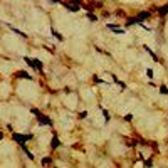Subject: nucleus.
<instances>
[{
	"instance_id": "f257e3e1",
	"label": "nucleus",
	"mask_w": 168,
	"mask_h": 168,
	"mask_svg": "<svg viewBox=\"0 0 168 168\" xmlns=\"http://www.w3.org/2000/svg\"><path fill=\"white\" fill-rule=\"evenodd\" d=\"M32 113H34V114H37V119H39L40 123H42V124H47V126H52V121L49 119L47 116H44V114L40 113L39 109H32Z\"/></svg>"
},
{
	"instance_id": "f03ea898",
	"label": "nucleus",
	"mask_w": 168,
	"mask_h": 168,
	"mask_svg": "<svg viewBox=\"0 0 168 168\" xmlns=\"http://www.w3.org/2000/svg\"><path fill=\"white\" fill-rule=\"evenodd\" d=\"M12 138H13V140H15V141H17L19 145H25V141H27V140H30L32 136H30V134H27V136H22V134H17V133H13V134H12Z\"/></svg>"
},
{
	"instance_id": "7ed1b4c3",
	"label": "nucleus",
	"mask_w": 168,
	"mask_h": 168,
	"mask_svg": "<svg viewBox=\"0 0 168 168\" xmlns=\"http://www.w3.org/2000/svg\"><path fill=\"white\" fill-rule=\"evenodd\" d=\"M25 62H27V64H30L32 67H35L37 71H42V62H40V60H37V59H29V57H25Z\"/></svg>"
},
{
	"instance_id": "20e7f679",
	"label": "nucleus",
	"mask_w": 168,
	"mask_h": 168,
	"mask_svg": "<svg viewBox=\"0 0 168 168\" xmlns=\"http://www.w3.org/2000/svg\"><path fill=\"white\" fill-rule=\"evenodd\" d=\"M62 5L66 7V8L69 10V12H77V10H79V5H76V4H72L71 0H69V2H62Z\"/></svg>"
},
{
	"instance_id": "39448f33",
	"label": "nucleus",
	"mask_w": 168,
	"mask_h": 168,
	"mask_svg": "<svg viewBox=\"0 0 168 168\" xmlns=\"http://www.w3.org/2000/svg\"><path fill=\"white\" fill-rule=\"evenodd\" d=\"M13 76H15L17 79H32V77H30V76H29L25 71H17V72L13 74Z\"/></svg>"
},
{
	"instance_id": "423d86ee",
	"label": "nucleus",
	"mask_w": 168,
	"mask_h": 168,
	"mask_svg": "<svg viewBox=\"0 0 168 168\" xmlns=\"http://www.w3.org/2000/svg\"><path fill=\"white\" fill-rule=\"evenodd\" d=\"M148 17H150V12H141L140 15H136L134 19H136V22H143V20L148 19Z\"/></svg>"
},
{
	"instance_id": "0eeeda50",
	"label": "nucleus",
	"mask_w": 168,
	"mask_h": 168,
	"mask_svg": "<svg viewBox=\"0 0 168 168\" xmlns=\"http://www.w3.org/2000/svg\"><path fill=\"white\" fill-rule=\"evenodd\" d=\"M89 5L93 7V8H101V7H103V2H101V0H91Z\"/></svg>"
},
{
	"instance_id": "6e6552de",
	"label": "nucleus",
	"mask_w": 168,
	"mask_h": 168,
	"mask_svg": "<svg viewBox=\"0 0 168 168\" xmlns=\"http://www.w3.org/2000/svg\"><path fill=\"white\" fill-rule=\"evenodd\" d=\"M57 146H59V140H57V136H54L52 141H51V148H52V150H56Z\"/></svg>"
},
{
	"instance_id": "1a4fd4ad",
	"label": "nucleus",
	"mask_w": 168,
	"mask_h": 168,
	"mask_svg": "<svg viewBox=\"0 0 168 168\" xmlns=\"http://www.w3.org/2000/svg\"><path fill=\"white\" fill-rule=\"evenodd\" d=\"M108 27H109L111 30H114V32H118V34H123V30H121V29H118V27H114V25H108Z\"/></svg>"
},
{
	"instance_id": "9d476101",
	"label": "nucleus",
	"mask_w": 168,
	"mask_h": 168,
	"mask_svg": "<svg viewBox=\"0 0 168 168\" xmlns=\"http://www.w3.org/2000/svg\"><path fill=\"white\" fill-rule=\"evenodd\" d=\"M87 19L94 22V20H96V15H94V13H91V12H87Z\"/></svg>"
},
{
	"instance_id": "9b49d317",
	"label": "nucleus",
	"mask_w": 168,
	"mask_h": 168,
	"mask_svg": "<svg viewBox=\"0 0 168 168\" xmlns=\"http://www.w3.org/2000/svg\"><path fill=\"white\" fill-rule=\"evenodd\" d=\"M126 145H128V146H134V145H136V141H134V140H126Z\"/></svg>"
},
{
	"instance_id": "f8f14e48",
	"label": "nucleus",
	"mask_w": 168,
	"mask_h": 168,
	"mask_svg": "<svg viewBox=\"0 0 168 168\" xmlns=\"http://www.w3.org/2000/svg\"><path fill=\"white\" fill-rule=\"evenodd\" d=\"M52 34H54V35H56V37H57V39H59V40H62V39H64V37H62V35H60L59 32H56L54 29H52Z\"/></svg>"
},
{
	"instance_id": "ddd939ff",
	"label": "nucleus",
	"mask_w": 168,
	"mask_h": 168,
	"mask_svg": "<svg viewBox=\"0 0 168 168\" xmlns=\"http://www.w3.org/2000/svg\"><path fill=\"white\" fill-rule=\"evenodd\" d=\"M160 93H161V94H168V89H167L165 86H160Z\"/></svg>"
},
{
	"instance_id": "4468645a",
	"label": "nucleus",
	"mask_w": 168,
	"mask_h": 168,
	"mask_svg": "<svg viewBox=\"0 0 168 168\" xmlns=\"http://www.w3.org/2000/svg\"><path fill=\"white\" fill-rule=\"evenodd\" d=\"M42 163H44V165H49V163H52V158H44Z\"/></svg>"
},
{
	"instance_id": "2eb2a0df",
	"label": "nucleus",
	"mask_w": 168,
	"mask_h": 168,
	"mask_svg": "<svg viewBox=\"0 0 168 168\" xmlns=\"http://www.w3.org/2000/svg\"><path fill=\"white\" fill-rule=\"evenodd\" d=\"M133 24H136V19H128V25H133Z\"/></svg>"
},
{
	"instance_id": "dca6fc26",
	"label": "nucleus",
	"mask_w": 168,
	"mask_h": 168,
	"mask_svg": "<svg viewBox=\"0 0 168 168\" xmlns=\"http://www.w3.org/2000/svg\"><path fill=\"white\" fill-rule=\"evenodd\" d=\"M71 2H72V4H76V5H82V2H81V0H71Z\"/></svg>"
},
{
	"instance_id": "f3484780",
	"label": "nucleus",
	"mask_w": 168,
	"mask_h": 168,
	"mask_svg": "<svg viewBox=\"0 0 168 168\" xmlns=\"http://www.w3.org/2000/svg\"><path fill=\"white\" fill-rule=\"evenodd\" d=\"M116 15H118V17H124V12H123V10H118V12H116Z\"/></svg>"
},
{
	"instance_id": "a211bd4d",
	"label": "nucleus",
	"mask_w": 168,
	"mask_h": 168,
	"mask_svg": "<svg viewBox=\"0 0 168 168\" xmlns=\"http://www.w3.org/2000/svg\"><path fill=\"white\" fill-rule=\"evenodd\" d=\"M104 119H106V123L109 121V113H108V111H104Z\"/></svg>"
},
{
	"instance_id": "6ab92c4d",
	"label": "nucleus",
	"mask_w": 168,
	"mask_h": 168,
	"mask_svg": "<svg viewBox=\"0 0 168 168\" xmlns=\"http://www.w3.org/2000/svg\"><path fill=\"white\" fill-rule=\"evenodd\" d=\"M124 119H126V121H131V119H133V114H126V118H124Z\"/></svg>"
},
{
	"instance_id": "aec40b11",
	"label": "nucleus",
	"mask_w": 168,
	"mask_h": 168,
	"mask_svg": "<svg viewBox=\"0 0 168 168\" xmlns=\"http://www.w3.org/2000/svg\"><path fill=\"white\" fill-rule=\"evenodd\" d=\"M52 2H60V0H52Z\"/></svg>"
}]
</instances>
